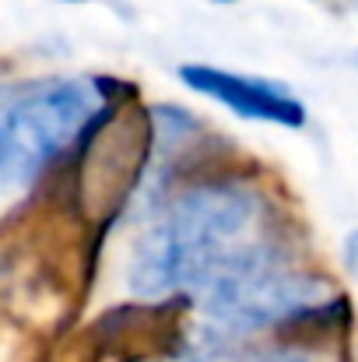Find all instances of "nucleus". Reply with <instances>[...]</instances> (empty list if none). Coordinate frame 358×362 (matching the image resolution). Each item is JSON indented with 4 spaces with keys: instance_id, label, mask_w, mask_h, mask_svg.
<instances>
[{
    "instance_id": "f257e3e1",
    "label": "nucleus",
    "mask_w": 358,
    "mask_h": 362,
    "mask_svg": "<svg viewBox=\"0 0 358 362\" xmlns=\"http://www.w3.org/2000/svg\"><path fill=\"white\" fill-rule=\"evenodd\" d=\"M256 218L260 201L246 187L186 190L133 246L130 288L144 299L165 292L204 296L281 264L270 243L253 236Z\"/></svg>"
},
{
    "instance_id": "f03ea898",
    "label": "nucleus",
    "mask_w": 358,
    "mask_h": 362,
    "mask_svg": "<svg viewBox=\"0 0 358 362\" xmlns=\"http://www.w3.org/2000/svg\"><path fill=\"white\" fill-rule=\"evenodd\" d=\"M95 110V88L78 78H49L14 92L0 106V187L32 183Z\"/></svg>"
},
{
    "instance_id": "7ed1b4c3",
    "label": "nucleus",
    "mask_w": 358,
    "mask_h": 362,
    "mask_svg": "<svg viewBox=\"0 0 358 362\" xmlns=\"http://www.w3.org/2000/svg\"><path fill=\"white\" fill-rule=\"evenodd\" d=\"M327 296V285L313 274L285 271L281 264L263 267L249 278L229 281L222 288H211L197 296L208 331L218 338H246L253 331H263L270 324L292 320L313 306H320Z\"/></svg>"
},
{
    "instance_id": "20e7f679",
    "label": "nucleus",
    "mask_w": 358,
    "mask_h": 362,
    "mask_svg": "<svg viewBox=\"0 0 358 362\" xmlns=\"http://www.w3.org/2000/svg\"><path fill=\"white\" fill-rule=\"evenodd\" d=\"M179 78L193 92L218 99L222 106H229L232 113L246 117V120H267L281 123V127H302L306 123L302 103L295 95H288L285 88H278V85L253 81V78L218 71V67H208V64H186L179 71Z\"/></svg>"
},
{
    "instance_id": "39448f33",
    "label": "nucleus",
    "mask_w": 358,
    "mask_h": 362,
    "mask_svg": "<svg viewBox=\"0 0 358 362\" xmlns=\"http://www.w3.org/2000/svg\"><path fill=\"white\" fill-rule=\"evenodd\" d=\"M186 362H316L309 352L299 349H256V352H239L236 338H218L208 331V345L197 349L193 356H186Z\"/></svg>"
},
{
    "instance_id": "423d86ee",
    "label": "nucleus",
    "mask_w": 358,
    "mask_h": 362,
    "mask_svg": "<svg viewBox=\"0 0 358 362\" xmlns=\"http://www.w3.org/2000/svg\"><path fill=\"white\" fill-rule=\"evenodd\" d=\"M60 4H85V0H60Z\"/></svg>"
},
{
    "instance_id": "0eeeda50",
    "label": "nucleus",
    "mask_w": 358,
    "mask_h": 362,
    "mask_svg": "<svg viewBox=\"0 0 358 362\" xmlns=\"http://www.w3.org/2000/svg\"><path fill=\"white\" fill-rule=\"evenodd\" d=\"M215 4H236V0H215Z\"/></svg>"
}]
</instances>
